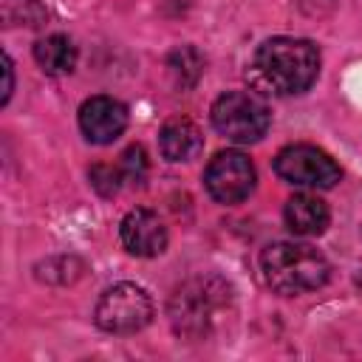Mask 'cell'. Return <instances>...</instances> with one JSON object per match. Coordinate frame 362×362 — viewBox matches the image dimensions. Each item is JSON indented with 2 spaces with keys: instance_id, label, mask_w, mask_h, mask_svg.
<instances>
[{
  "instance_id": "6da1fadb",
  "label": "cell",
  "mask_w": 362,
  "mask_h": 362,
  "mask_svg": "<svg viewBox=\"0 0 362 362\" xmlns=\"http://www.w3.org/2000/svg\"><path fill=\"white\" fill-rule=\"evenodd\" d=\"M320 74V51L300 37H272L257 45L249 79L257 90L274 96H294L314 85Z\"/></svg>"
},
{
  "instance_id": "7a4b0ae2",
  "label": "cell",
  "mask_w": 362,
  "mask_h": 362,
  "mask_svg": "<svg viewBox=\"0 0 362 362\" xmlns=\"http://www.w3.org/2000/svg\"><path fill=\"white\" fill-rule=\"evenodd\" d=\"M260 266L266 274V283L283 294V297H297L305 291H314L325 286L331 266L325 255L308 243L297 240H277L269 243L260 255Z\"/></svg>"
},
{
  "instance_id": "3957f363",
  "label": "cell",
  "mask_w": 362,
  "mask_h": 362,
  "mask_svg": "<svg viewBox=\"0 0 362 362\" xmlns=\"http://www.w3.org/2000/svg\"><path fill=\"white\" fill-rule=\"evenodd\" d=\"M212 127L226 136L229 141L238 144H252L260 141L269 130V107L260 96H255L252 90H226L212 102L209 110Z\"/></svg>"
},
{
  "instance_id": "277c9868",
  "label": "cell",
  "mask_w": 362,
  "mask_h": 362,
  "mask_svg": "<svg viewBox=\"0 0 362 362\" xmlns=\"http://www.w3.org/2000/svg\"><path fill=\"white\" fill-rule=\"evenodd\" d=\"M93 320L107 334H136L153 320V300L136 283H116L99 297Z\"/></svg>"
},
{
  "instance_id": "5b68a950",
  "label": "cell",
  "mask_w": 362,
  "mask_h": 362,
  "mask_svg": "<svg viewBox=\"0 0 362 362\" xmlns=\"http://www.w3.org/2000/svg\"><path fill=\"white\" fill-rule=\"evenodd\" d=\"M218 294H223V286L218 280H204V277H195L181 288H175V294L170 297L173 328L181 337H192V339L204 337L215 320L221 303Z\"/></svg>"
},
{
  "instance_id": "8992f818",
  "label": "cell",
  "mask_w": 362,
  "mask_h": 362,
  "mask_svg": "<svg viewBox=\"0 0 362 362\" xmlns=\"http://www.w3.org/2000/svg\"><path fill=\"white\" fill-rule=\"evenodd\" d=\"M274 173L294 187H314V189H331L342 170L339 164L314 144H288L274 156Z\"/></svg>"
},
{
  "instance_id": "52a82bcc",
  "label": "cell",
  "mask_w": 362,
  "mask_h": 362,
  "mask_svg": "<svg viewBox=\"0 0 362 362\" xmlns=\"http://www.w3.org/2000/svg\"><path fill=\"white\" fill-rule=\"evenodd\" d=\"M255 164L240 150H221L204 170V187L218 204H240L255 189Z\"/></svg>"
},
{
  "instance_id": "ba28073f",
  "label": "cell",
  "mask_w": 362,
  "mask_h": 362,
  "mask_svg": "<svg viewBox=\"0 0 362 362\" xmlns=\"http://www.w3.org/2000/svg\"><path fill=\"white\" fill-rule=\"evenodd\" d=\"M127 127V107L113 96H90L79 107V130L93 144L116 141Z\"/></svg>"
},
{
  "instance_id": "9c48e42d",
  "label": "cell",
  "mask_w": 362,
  "mask_h": 362,
  "mask_svg": "<svg viewBox=\"0 0 362 362\" xmlns=\"http://www.w3.org/2000/svg\"><path fill=\"white\" fill-rule=\"evenodd\" d=\"M122 243L136 257H158L167 249V226L153 209H130L119 223Z\"/></svg>"
},
{
  "instance_id": "30bf717a",
  "label": "cell",
  "mask_w": 362,
  "mask_h": 362,
  "mask_svg": "<svg viewBox=\"0 0 362 362\" xmlns=\"http://www.w3.org/2000/svg\"><path fill=\"white\" fill-rule=\"evenodd\" d=\"M283 218H286V226L294 232V235H322L328 221H331V212H328V204L311 192H297L286 201L283 206Z\"/></svg>"
},
{
  "instance_id": "8fae6325",
  "label": "cell",
  "mask_w": 362,
  "mask_h": 362,
  "mask_svg": "<svg viewBox=\"0 0 362 362\" xmlns=\"http://www.w3.org/2000/svg\"><path fill=\"white\" fill-rule=\"evenodd\" d=\"M158 147H161V156L167 161H189L201 153L204 147V136L198 130L195 122L178 116V119H170L161 133H158Z\"/></svg>"
},
{
  "instance_id": "7c38bea8",
  "label": "cell",
  "mask_w": 362,
  "mask_h": 362,
  "mask_svg": "<svg viewBox=\"0 0 362 362\" xmlns=\"http://www.w3.org/2000/svg\"><path fill=\"white\" fill-rule=\"evenodd\" d=\"M34 59L37 65L51 74V76H65L74 71L76 65V45L65 37V34H51V37H42L37 45H34Z\"/></svg>"
},
{
  "instance_id": "4fadbf2b",
  "label": "cell",
  "mask_w": 362,
  "mask_h": 362,
  "mask_svg": "<svg viewBox=\"0 0 362 362\" xmlns=\"http://www.w3.org/2000/svg\"><path fill=\"white\" fill-rule=\"evenodd\" d=\"M119 170L127 181L133 184H141L147 178V153L141 144H130L124 153H122V161H119Z\"/></svg>"
},
{
  "instance_id": "5bb4252c",
  "label": "cell",
  "mask_w": 362,
  "mask_h": 362,
  "mask_svg": "<svg viewBox=\"0 0 362 362\" xmlns=\"http://www.w3.org/2000/svg\"><path fill=\"white\" fill-rule=\"evenodd\" d=\"M119 178H122V170L119 167H110V164H93L90 167V184L102 195H113L119 189Z\"/></svg>"
},
{
  "instance_id": "9a60e30c",
  "label": "cell",
  "mask_w": 362,
  "mask_h": 362,
  "mask_svg": "<svg viewBox=\"0 0 362 362\" xmlns=\"http://www.w3.org/2000/svg\"><path fill=\"white\" fill-rule=\"evenodd\" d=\"M3 74H6V85H3V105H6L8 96H11V90H14V68H11L8 54H3Z\"/></svg>"
}]
</instances>
